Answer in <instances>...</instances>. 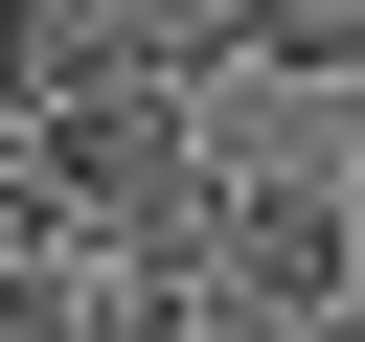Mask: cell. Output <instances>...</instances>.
Returning <instances> with one entry per match:
<instances>
[{"label":"cell","instance_id":"obj_6","mask_svg":"<svg viewBox=\"0 0 365 342\" xmlns=\"http://www.w3.org/2000/svg\"><path fill=\"white\" fill-rule=\"evenodd\" d=\"M182 342H297V319H251V296H205V319H182Z\"/></svg>","mask_w":365,"mask_h":342},{"label":"cell","instance_id":"obj_1","mask_svg":"<svg viewBox=\"0 0 365 342\" xmlns=\"http://www.w3.org/2000/svg\"><path fill=\"white\" fill-rule=\"evenodd\" d=\"M23 182H46L68 274H205V228H228V182L182 160V91H68L23 137Z\"/></svg>","mask_w":365,"mask_h":342},{"label":"cell","instance_id":"obj_2","mask_svg":"<svg viewBox=\"0 0 365 342\" xmlns=\"http://www.w3.org/2000/svg\"><path fill=\"white\" fill-rule=\"evenodd\" d=\"M365 274V205L342 182H228V228H205V296H251V319H319Z\"/></svg>","mask_w":365,"mask_h":342},{"label":"cell","instance_id":"obj_3","mask_svg":"<svg viewBox=\"0 0 365 342\" xmlns=\"http://www.w3.org/2000/svg\"><path fill=\"white\" fill-rule=\"evenodd\" d=\"M251 68H297V91L365 68V0H251Z\"/></svg>","mask_w":365,"mask_h":342},{"label":"cell","instance_id":"obj_4","mask_svg":"<svg viewBox=\"0 0 365 342\" xmlns=\"http://www.w3.org/2000/svg\"><path fill=\"white\" fill-rule=\"evenodd\" d=\"M182 319H205V274H91V319H68V342H182Z\"/></svg>","mask_w":365,"mask_h":342},{"label":"cell","instance_id":"obj_5","mask_svg":"<svg viewBox=\"0 0 365 342\" xmlns=\"http://www.w3.org/2000/svg\"><path fill=\"white\" fill-rule=\"evenodd\" d=\"M23 274H68V228H46V182L0 160V296H23Z\"/></svg>","mask_w":365,"mask_h":342}]
</instances>
